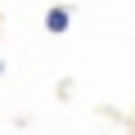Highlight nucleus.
Returning <instances> with one entry per match:
<instances>
[{"label":"nucleus","mask_w":135,"mask_h":135,"mask_svg":"<svg viewBox=\"0 0 135 135\" xmlns=\"http://www.w3.org/2000/svg\"><path fill=\"white\" fill-rule=\"evenodd\" d=\"M45 27L50 32H68V9H50L45 14Z\"/></svg>","instance_id":"1"}]
</instances>
